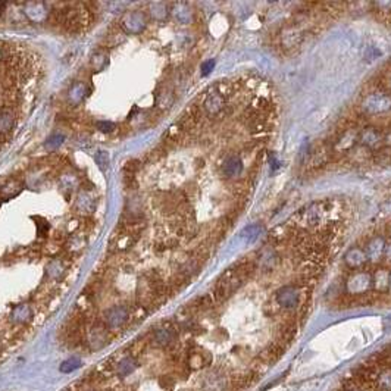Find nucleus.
I'll use <instances>...</instances> for the list:
<instances>
[{
    "instance_id": "19",
    "label": "nucleus",
    "mask_w": 391,
    "mask_h": 391,
    "mask_svg": "<svg viewBox=\"0 0 391 391\" xmlns=\"http://www.w3.org/2000/svg\"><path fill=\"white\" fill-rule=\"evenodd\" d=\"M390 288H391V272H390Z\"/></svg>"
},
{
    "instance_id": "2",
    "label": "nucleus",
    "mask_w": 391,
    "mask_h": 391,
    "mask_svg": "<svg viewBox=\"0 0 391 391\" xmlns=\"http://www.w3.org/2000/svg\"><path fill=\"white\" fill-rule=\"evenodd\" d=\"M374 284L371 273L367 272H356L352 275L347 281V290L353 294H362L371 288V285Z\"/></svg>"
},
{
    "instance_id": "9",
    "label": "nucleus",
    "mask_w": 391,
    "mask_h": 391,
    "mask_svg": "<svg viewBox=\"0 0 391 391\" xmlns=\"http://www.w3.org/2000/svg\"><path fill=\"white\" fill-rule=\"evenodd\" d=\"M381 142V132L377 128H366L360 134V143L367 147H374Z\"/></svg>"
},
{
    "instance_id": "13",
    "label": "nucleus",
    "mask_w": 391,
    "mask_h": 391,
    "mask_svg": "<svg viewBox=\"0 0 391 391\" xmlns=\"http://www.w3.org/2000/svg\"><path fill=\"white\" fill-rule=\"evenodd\" d=\"M259 233H261V228L258 225H250L247 226L243 233H241V237L246 238V244H251L253 241H256L258 237H259Z\"/></svg>"
},
{
    "instance_id": "3",
    "label": "nucleus",
    "mask_w": 391,
    "mask_h": 391,
    "mask_svg": "<svg viewBox=\"0 0 391 391\" xmlns=\"http://www.w3.org/2000/svg\"><path fill=\"white\" fill-rule=\"evenodd\" d=\"M226 106V99L225 96L219 91H215V93H211L208 95V97L204 99L203 102V107H204V112L209 115V117H215V115H219Z\"/></svg>"
},
{
    "instance_id": "18",
    "label": "nucleus",
    "mask_w": 391,
    "mask_h": 391,
    "mask_svg": "<svg viewBox=\"0 0 391 391\" xmlns=\"http://www.w3.org/2000/svg\"><path fill=\"white\" fill-rule=\"evenodd\" d=\"M5 8H6V2H0V13L5 11Z\"/></svg>"
},
{
    "instance_id": "11",
    "label": "nucleus",
    "mask_w": 391,
    "mask_h": 391,
    "mask_svg": "<svg viewBox=\"0 0 391 391\" xmlns=\"http://www.w3.org/2000/svg\"><path fill=\"white\" fill-rule=\"evenodd\" d=\"M302 40V33L298 30H288L283 34V43H284L287 48H293V46H297Z\"/></svg>"
},
{
    "instance_id": "5",
    "label": "nucleus",
    "mask_w": 391,
    "mask_h": 391,
    "mask_svg": "<svg viewBox=\"0 0 391 391\" xmlns=\"http://www.w3.org/2000/svg\"><path fill=\"white\" fill-rule=\"evenodd\" d=\"M144 25H146V19L140 12H131L122 19V27L128 33H140L144 28Z\"/></svg>"
},
{
    "instance_id": "16",
    "label": "nucleus",
    "mask_w": 391,
    "mask_h": 391,
    "mask_svg": "<svg viewBox=\"0 0 391 391\" xmlns=\"http://www.w3.org/2000/svg\"><path fill=\"white\" fill-rule=\"evenodd\" d=\"M215 66V62L214 60H208L206 63H203V66H202V74L203 75H208L209 72L212 71V68Z\"/></svg>"
},
{
    "instance_id": "12",
    "label": "nucleus",
    "mask_w": 391,
    "mask_h": 391,
    "mask_svg": "<svg viewBox=\"0 0 391 391\" xmlns=\"http://www.w3.org/2000/svg\"><path fill=\"white\" fill-rule=\"evenodd\" d=\"M374 284L379 290H385L387 287H390V272L379 269L378 272L375 273V278H372Z\"/></svg>"
},
{
    "instance_id": "14",
    "label": "nucleus",
    "mask_w": 391,
    "mask_h": 391,
    "mask_svg": "<svg viewBox=\"0 0 391 391\" xmlns=\"http://www.w3.org/2000/svg\"><path fill=\"white\" fill-rule=\"evenodd\" d=\"M62 142H63V137H62V135H55V137H50V139H49L46 146L50 147V149H56L58 146L62 144Z\"/></svg>"
},
{
    "instance_id": "7",
    "label": "nucleus",
    "mask_w": 391,
    "mask_h": 391,
    "mask_svg": "<svg viewBox=\"0 0 391 391\" xmlns=\"http://www.w3.org/2000/svg\"><path fill=\"white\" fill-rule=\"evenodd\" d=\"M344 262H346V265H347L349 268L357 269V268L363 266L367 262L366 253L362 249H359V247H353V249H350L346 253Z\"/></svg>"
},
{
    "instance_id": "8",
    "label": "nucleus",
    "mask_w": 391,
    "mask_h": 391,
    "mask_svg": "<svg viewBox=\"0 0 391 391\" xmlns=\"http://www.w3.org/2000/svg\"><path fill=\"white\" fill-rule=\"evenodd\" d=\"M384 250H385V241H384V238H381V237L372 238V240L367 243L366 251H365V253H366L367 261H371V262L381 261V258H382V255H384Z\"/></svg>"
},
{
    "instance_id": "6",
    "label": "nucleus",
    "mask_w": 391,
    "mask_h": 391,
    "mask_svg": "<svg viewBox=\"0 0 391 391\" xmlns=\"http://www.w3.org/2000/svg\"><path fill=\"white\" fill-rule=\"evenodd\" d=\"M243 169H244V164L238 156H229L222 164V174L226 178H237L238 175H241Z\"/></svg>"
},
{
    "instance_id": "10",
    "label": "nucleus",
    "mask_w": 391,
    "mask_h": 391,
    "mask_svg": "<svg viewBox=\"0 0 391 391\" xmlns=\"http://www.w3.org/2000/svg\"><path fill=\"white\" fill-rule=\"evenodd\" d=\"M13 124H15V117L12 115V112H9V110L2 112L0 113V135L8 134L12 130Z\"/></svg>"
},
{
    "instance_id": "4",
    "label": "nucleus",
    "mask_w": 391,
    "mask_h": 391,
    "mask_svg": "<svg viewBox=\"0 0 391 391\" xmlns=\"http://www.w3.org/2000/svg\"><path fill=\"white\" fill-rule=\"evenodd\" d=\"M277 302L280 306L285 309L296 308L297 302H298V290L294 285H287L283 287L278 293H277Z\"/></svg>"
},
{
    "instance_id": "15",
    "label": "nucleus",
    "mask_w": 391,
    "mask_h": 391,
    "mask_svg": "<svg viewBox=\"0 0 391 391\" xmlns=\"http://www.w3.org/2000/svg\"><path fill=\"white\" fill-rule=\"evenodd\" d=\"M97 128L100 131H103V132H110V131H113L115 125H113L112 122H99V124H97Z\"/></svg>"
},
{
    "instance_id": "17",
    "label": "nucleus",
    "mask_w": 391,
    "mask_h": 391,
    "mask_svg": "<svg viewBox=\"0 0 391 391\" xmlns=\"http://www.w3.org/2000/svg\"><path fill=\"white\" fill-rule=\"evenodd\" d=\"M384 255H385L387 261L391 262V243H390V244H385V250H384Z\"/></svg>"
},
{
    "instance_id": "1",
    "label": "nucleus",
    "mask_w": 391,
    "mask_h": 391,
    "mask_svg": "<svg viewBox=\"0 0 391 391\" xmlns=\"http://www.w3.org/2000/svg\"><path fill=\"white\" fill-rule=\"evenodd\" d=\"M362 107L367 115H382L391 110V96L385 93H372L367 95L363 102Z\"/></svg>"
}]
</instances>
